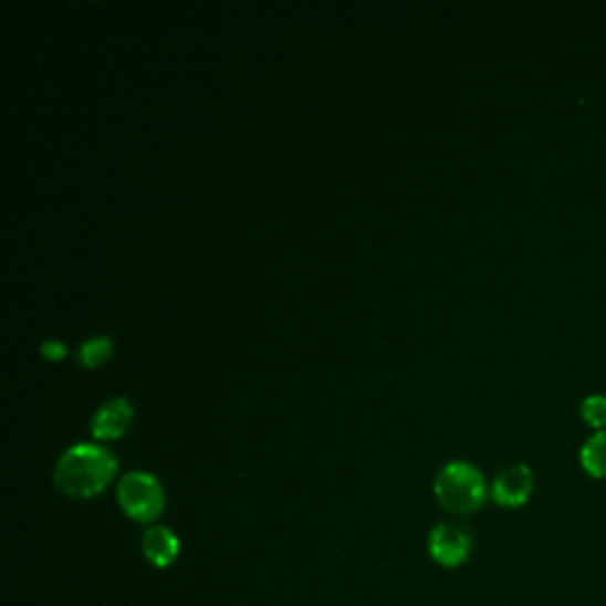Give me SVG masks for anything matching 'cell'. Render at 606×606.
Segmentation results:
<instances>
[{
    "label": "cell",
    "instance_id": "1",
    "mask_svg": "<svg viewBox=\"0 0 606 606\" xmlns=\"http://www.w3.org/2000/svg\"><path fill=\"white\" fill-rule=\"evenodd\" d=\"M116 474L114 454L95 443H76L55 464V483L64 495L86 500L103 493Z\"/></svg>",
    "mask_w": 606,
    "mask_h": 606
},
{
    "label": "cell",
    "instance_id": "2",
    "mask_svg": "<svg viewBox=\"0 0 606 606\" xmlns=\"http://www.w3.org/2000/svg\"><path fill=\"white\" fill-rule=\"evenodd\" d=\"M433 493L452 514L477 512L488 495L481 469L464 460H452L439 471L433 481Z\"/></svg>",
    "mask_w": 606,
    "mask_h": 606
},
{
    "label": "cell",
    "instance_id": "3",
    "mask_svg": "<svg viewBox=\"0 0 606 606\" xmlns=\"http://www.w3.org/2000/svg\"><path fill=\"white\" fill-rule=\"evenodd\" d=\"M116 500H119L122 510L133 521L149 524L164 512V488L157 477L147 474V471H130L119 485H116Z\"/></svg>",
    "mask_w": 606,
    "mask_h": 606
},
{
    "label": "cell",
    "instance_id": "4",
    "mask_svg": "<svg viewBox=\"0 0 606 606\" xmlns=\"http://www.w3.org/2000/svg\"><path fill=\"white\" fill-rule=\"evenodd\" d=\"M471 552V535L454 521H443L429 533V554L436 564L454 568L467 562Z\"/></svg>",
    "mask_w": 606,
    "mask_h": 606
},
{
    "label": "cell",
    "instance_id": "5",
    "mask_svg": "<svg viewBox=\"0 0 606 606\" xmlns=\"http://www.w3.org/2000/svg\"><path fill=\"white\" fill-rule=\"evenodd\" d=\"M533 471L529 464H510L504 467L493 481V500L502 508H521L533 493Z\"/></svg>",
    "mask_w": 606,
    "mask_h": 606
},
{
    "label": "cell",
    "instance_id": "6",
    "mask_svg": "<svg viewBox=\"0 0 606 606\" xmlns=\"http://www.w3.org/2000/svg\"><path fill=\"white\" fill-rule=\"evenodd\" d=\"M133 419V406L126 398H112L97 408L91 431L97 439H119Z\"/></svg>",
    "mask_w": 606,
    "mask_h": 606
},
{
    "label": "cell",
    "instance_id": "7",
    "mask_svg": "<svg viewBox=\"0 0 606 606\" xmlns=\"http://www.w3.org/2000/svg\"><path fill=\"white\" fill-rule=\"evenodd\" d=\"M178 552H180V541L171 529L152 526L145 531L143 554L152 566H157V568L171 566L178 560Z\"/></svg>",
    "mask_w": 606,
    "mask_h": 606
},
{
    "label": "cell",
    "instance_id": "8",
    "mask_svg": "<svg viewBox=\"0 0 606 606\" xmlns=\"http://www.w3.org/2000/svg\"><path fill=\"white\" fill-rule=\"evenodd\" d=\"M581 464L593 479H606V431H595L581 446Z\"/></svg>",
    "mask_w": 606,
    "mask_h": 606
},
{
    "label": "cell",
    "instance_id": "9",
    "mask_svg": "<svg viewBox=\"0 0 606 606\" xmlns=\"http://www.w3.org/2000/svg\"><path fill=\"white\" fill-rule=\"evenodd\" d=\"M112 348H114V344L109 336H91V339L83 342V346L79 351L81 363L86 367H100L112 356Z\"/></svg>",
    "mask_w": 606,
    "mask_h": 606
},
{
    "label": "cell",
    "instance_id": "10",
    "mask_svg": "<svg viewBox=\"0 0 606 606\" xmlns=\"http://www.w3.org/2000/svg\"><path fill=\"white\" fill-rule=\"evenodd\" d=\"M581 417L595 431H606V394H591L581 403Z\"/></svg>",
    "mask_w": 606,
    "mask_h": 606
},
{
    "label": "cell",
    "instance_id": "11",
    "mask_svg": "<svg viewBox=\"0 0 606 606\" xmlns=\"http://www.w3.org/2000/svg\"><path fill=\"white\" fill-rule=\"evenodd\" d=\"M41 353L48 361H62L66 356V346L60 339H45L41 344Z\"/></svg>",
    "mask_w": 606,
    "mask_h": 606
}]
</instances>
